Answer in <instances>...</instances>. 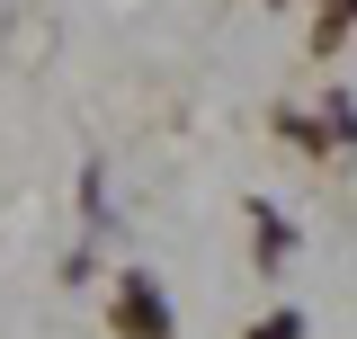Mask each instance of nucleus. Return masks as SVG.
I'll return each instance as SVG.
<instances>
[{
  "label": "nucleus",
  "mask_w": 357,
  "mask_h": 339,
  "mask_svg": "<svg viewBox=\"0 0 357 339\" xmlns=\"http://www.w3.org/2000/svg\"><path fill=\"white\" fill-rule=\"evenodd\" d=\"M116 322H126V339H170V312L152 295V277H126L116 286Z\"/></svg>",
  "instance_id": "nucleus-1"
},
{
  "label": "nucleus",
  "mask_w": 357,
  "mask_h": 339,
  "mask_svg": "<svg viewBox=\"0 0 357 339\" xmlns=\"http://www.w3.org/2000/svg\"><path fill=\"white\" fill-rule=\"evenodd\" d=\"M250 339H304V322H295V312H268V322H259Z\"/></svg>",
  "instance_id": "nucleus-2"
}]
</instances>
